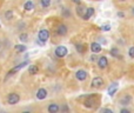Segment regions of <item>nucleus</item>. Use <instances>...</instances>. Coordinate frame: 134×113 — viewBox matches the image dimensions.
<instances>
[{"mask_svg":"<svg viewBox=\"0 0 134 113\" xmlns=\"http://www.w3.org/2000/svg\"><path fill=\"white\" fill-rule=\"evenodd\" d=\"M78 100H83L82 105L85 109L90 111H98L100 104H101V94L100 93H90L82 97H79Z\"/></svg>","mask_w":134,"mask_h":113,"instance_id":"nucleus-1","label":"nucleus"},{"mask_svg":"<svg viewBox=\"0 0 134 113\" xmlns=\"http://www.w3.org/2000/svg\"><path fill=\"white\" fill-rule=\"evenodd\" d=\"M116 101H118V104L120 105V106H131L134 101V97L132 95V93L124 91V92H121L120 94H119Z\"/></svg>","mask_w":134,"mask_h":113,"instance_id":"nucleus-2","label":"nucleus"},{"mask_svg":"<svg viewBox=\"0 0 134 113\" xmlns=\"http://www.w3.org/2000/svg\"><path fill=\"white\" fill-rule=\"evenodd\" d=\"M104 87H105V80L102 77L97 76L92 79V81H91V88L92 90H101Z\"/></svg>","mask_w":134,"mask_h":113,"instance_id":"nucleus-3","label":"nucleus"},{"mask_svg":"<svg viewBox=\"0 0 134 113\" xmlns=\"http://www.w3.org/2000/svg\"><path fill=\"white\" fill-rule=\"evenodd\" d=\"M95 62H97V67L100 69V71H105V69L108 68L109 60H108V58H107L106 56H104V54L98 58Z\"/></svg>","mask_w":134,"mask_h":113,"instance_id":"nucleus-4","label":"nucleus"},{"mask_svg":"<svg viewBox=\"0 0 134 113\" xmlns=\"http://www.w3.org/2000/svg\"><path fill=\"white\" fill-rule=\"evenodd\" d=\"M27 65H28V61H27V60H25V61H23V62H20V64H18L15 67H13V68H11L8 72H7V74H6V78H5V80H7V79L9 78V77H12V76H13V74H15L16 72H18V71H20L21 68H24V67H25V66H27Z\"/></svg>","mask_w":134,"mask_h":113,"instance_id":"nucleus-5","label":"nucleus"},{"mask_svg":"<svg viewBox=\"0 0 134 113\" xmlns=\"http://www.w3.org/2000/svg\"><path fill=\"white\" fill-rule=\"evenodd\" d=\"M67 53H68V50H67V47L64 46V45H59V46H57L55 50H54V54H55V57L59 58V59L65 58L67 56Z\"/></svg>","mask_w":134,"mask_h":113,"instance_id":"nucleus-6","label":"nucleus"},{"mask_svg":"<svg viewBox=\"0 0 134 113\" xmlns=\"http://www.w3.org/2000/svg\"><path fill=\"white\" fill-rule=\"evenodd\" d=\"M49 35H51V33H49V31L47 28H41L39 31V33H38V40L46 44V41L49 39Z\"/></svg>","mask_w":134,"mask_h":113,"instance_id":"nucleus-7","label":"nucleus"},{"mask_svg":"<svg viewBox=\"0 0 134 113\" xmlns=\"http://www.w3.org/2000/svg\"><path fill=\"white\" fill-rule=\"evenodd\" d=\"M88 72L86 71V69H82V68H80V69H78V71L75 72V74H74V77H75V79L78 81H80V83H82V81H86L87 80V78H88Z\"/></svg>","mask_w":134,"mask_h":113,"instance_id":"nucleus-8","label":"nucleus"},{"mask_svg":"<svg viewBox=\"0 0 134 113\" xmlns=\"http://www.w3.org/2000/svg\"><path fill=\"white\" fill-rule=\"evenodd\" d=\"M20 101V94H18L16 92H12L7 95V104L8 105H16Z\"/></svg>","mask_w":134,"mask_h":113,"instance_id":"nucleus-9","label":"nucleus"},{"mask_svg":"<svg viewBox=\"0 0 134 113\" xmlns=\"http://www.w3.org/2000/svg\"><path fill=\"white\" fill-rule=\"evenodd\" d=\"M55 33L59 37H66L68 34V26L66 24H59L55 28Z\"/></svg>","mask_w":134,"mask_h":113,"instance_id":"nucleus-10","label":"nucleus"},{"mask_svg":"<svg viewBox=\"0 0 134 113\" xmlns=\"http://www.w3.org/2000/svg\"><path fill=\"white\" fill-rule=\"evenodd\" d=\"M109 54H111L113 58H115V59H119V60H122V54H121L120 52V47L119 46H113L111 47V50H109Z\"/></svg>","mask_w":134,"mask_h":113,"instance_id":"nucleus-11","label":"nucleus"},{"mask_svg":"<svg viewBox=\"0 0 134 113\" xmlns=\"http://www.w3.org/2000/svg\"><path fill=\"white\" fill-rule=\"evenodd\" d=\"M118 88H119V83L118 81H113V83L107 87V93H108L109 97H114V94H116Z\"/></svg>","mask_w":134,"mask_h":113,"instance_id":"nucleus-12","label":"nucleus"},{"mask_svg":"<svg viewBox=\"0 0 134 113\" xmlns=\"http://www.w3.org/2000/svg\"><path fill=\"white\" fill-rule=\"evenodd\" d=\"M90 50H91V52L92 53H100V52L102 51V47H101V44L100 42H98V41H93V42H91V45H90Z\"/></svg>","mask_w":134,"mask_h":113,"instance_id":"nucleus-13","label":"nucleus"},{"mask_svg":"<svg viewBox=\"0 0 134 113\" xmlns=\"http://www.w3.org/2000/svg\"><path fill=\"white\" fill-rule=\"evenodd\" d=\"M37 99L38 100H44L47 98V95H48V91L46 90L45 87H40L39 90L37 91Z\"/></svg>","mask_w":134,"mask_h":113,"instance_id":"nucleus-14","label":"nucleus"},{"mask_svg":"<svg viewBox=\"0 0 134 113\" xmlns=\"http://www.w3.org/2000/svg\"><path fill=\"white\" fill-rule=\"evenodd\" d=\"M47 112L48 113H58L60 112V105L58 103H49L47 106Z\"/></svg>","mask_w":134,"mask_h":113,"instance_id":"nucleus-15","label":"nucleus"},{"mask_svg":"<svg viewBox=\"0 0 134 113\" xmlns=\"http://www.w3.org/2000/svg\"><path fill=\"white\" fill-rule=\"evenodd\" d=\"M93 15H94V7H87L81 19H82V20H85V21H87V20H90Z\"/></svg>","mask_w":134,"mask_h":113,"instance_id":"nucleus-16","label":"nucleus"},{"mask_svg":"<svg viewBox=\"0 0 134 113\" xmlns=\"http://www.w3.org/2000/svg\"><path fill=\"white\" fill-rule=\"evenodd\" d=\"M86 8H87V6H85L82 2H81V4H78V5H76V7H75L76 15H78L79 18H82V15H83V13H85Z\"/></svg>","mask_w":134,"mask_h":113,"instance_id":"nucleus-17","label":"nucleus"},{"mask_svg":"<svg viewBox=\"0 0 134 113\" xmlns=\"http://www.w3.org/2000/svg\"><path fill=\"white\" fill-rule=\"evenodd\" d=\"M24 9H25L26 12H31L34 9V2L32 1V0H27V1L24 4Z\"/></svg>","mask_w":134,"mask_h":113,"instance_id":"nucleus-18","label":"nucleus"},{"mask_svg":"<svg viewBox=\"0 0 134 113\" xmlns=\"http://www.w3.org/2000/svg\"><path fill=\"white\" fill-rule=\"evenodd\" d=\"M38 72H39V66H37V65H30L28 66V74L30 76H35Z\"/></svg>","mask_w":134,"mask_h":113,"instance_id":"nucleus-19","label":"nucleus"},{"mask_svg":"<svg viewBox=\"0 0 134 113\" xmlns=\"http://www.w3.org/2000/svg\"><path fill=\"white\" fill-rule=\"evenodd\" d=\"M75 50L78 51V53L83 54L86 52V50H87V47H86L85 44H76L75 45Z\"/></svg>","mask_w":134,"mask_h":113,"instance_id":"nucleus-20","label":"nucleus"},{"mask_svg":"<svg viewBox=\"0 0 134 113\" xmlns=\"http://www.w3.org/2000/svg\"><path fill=\"white\" fill-rule=\"evenodd\" d=\"M14 50H15L18 53H23V52L27 51V47H26L24 44H19V45H15V46H14Z\"/></svg>","mask_w":134,"mask_h":113,"instance_id":"nucleus-21","label":"nucleus"},{"mask_svg":"<svg viewBox=\"0 0 134 113\" xmlns=\"http://www.w3.org/2000/svg\"><path fill=\"white\" fill-rule=\"evenodd\" d=\"M4 17H5V19H6V20H12V19H13V17H14L13 11H12V9H7V11L4 13Z\"/></svg>","mask_w":134,"mask_h":113,"instance_id":"nucleus-22","label":"nucleus"},{"mask_svg":"<svg viewBox=\"0 0 134 113\" xmlns=\"http://www.w3.org/2000/svg\"><path fill=\"white\" fill-rule=\"evenodd\" d=\"M61 14H63V17H65V18H71V17H72L71 9L67 8V7H64L63 11H61Z\"/></svg>","mask_w":134,"mask_h":113,"instance_id":"nucleus-23","label":"nucleus"},{"mask_svg":"<svg viewBox=\"0 0 134 113\" xmlns=\"http://www.w3.org/2000/svg\"><path fill=\"white\" fill-rule=\"evenodd\" d=\"M52 4V0H40V5L42 8H48Z\"/></svg>","mask_w":134,"mask_h":113,"instance_id":"nucleus-24","label":"nucleus"},{"mask_svg":"<svg viewBox=\"0 0 134 113\" xmlns=\"http://www.w3.org/2000/svg\"><path fill=\"white\" fill-rule=\"evenodd\" d=\"M127 56L130 59L134 60V45H132V46L128 47V51H127Z\"/></svg>","mask_w":134,"mask_h":113,"instance_id":"nucleus-25","label":"nucleus"},{"mask_svg":"<svg viewBox=\"0 0 134 113\" xmlns=\"http://www.w3.org/2000/svg\"><path fill=\"white\" fill-rule=\"evenodd\" d=\"M19 39L21 42H27L28 41V34L27 33H20L19 34Z\"/></svg>","mask_w":134,"mask_h":113,"instance_id":"nucleus-26","label":"nucleus"},{"mask_svg":"<svg viewBox=\"0 0 134 113\" xmlns=\"http://www.w3.org/2000/svg\"><path fill=\"white\" fill-rule=\"evenodd\" d=\"M130 1V0H114V4L118 5V6H124V5H126L127 2Z\"/></svg>","mask_w":134,"mask_h":113,"instance_id":"nucleus-27","label":"nucleus"},{"mask_svg":"<svg viewBox=\"0 0 134 113\" xmlns=\"http://www.w3.org/2000/svg\"><path fill=\"white\" fill-rule=\"evenodd\" d=\"M71 110H69V107H68V105L67 104H63V105H60V112H69Z\"/></svg>","mask_w":134,"mask_h":113,"instance_id":"nucleus-28","label":"nucleus"},{"mask_svg":"<svg viewBox=\"0 0 134 113\" xmlns=\"http://www.w3.org/2000/svg\"><path fill=\"white\" fill-rule=\"evenodd\" d=\"M99 112H101V113H113V110H111V109H108V107H102V109H99L98 110Z\"/></svg>","mask_w":134,"mask_h":113,"instance_id":"nucleus-29","label":"nucleus"},{"mask_svg":"<svg viewBox=\"0 0 134 113\" xmlns=\"http://www.w3.org/2000/svg\"><path fill=\"white\" fill-rule=\"evenodd\" d=\"M120 112L121 113H131V112H132V110L128 109V106H121Z\"/></svg>","mask_w":134,"mask_h":113,"instance_id":"nucleus-30","label":"nucleus"},{"mask_svg":"<svg viewBox=\"0 0 134 113\" xmlns=\"http://www.w3.org/2000/svg\"><path fill=\"white\" fill-rule=\"evenodd\" d=\"M116 17H118V18H120V19H125L126 18V13H125V12L119 11V12H116Z\"/></svg>","mask_w":134,"mask_h":113,"instance_id":"nucleus-31","label":"nucleus"},{"mask_svg":"<svg viewBox=\"0 0 134 113\" xmlns=\"http://www.w3.org/2000/svg\"><path fill=\"white\" fill-rule=\"evenodd\" d=\"M100 28H101V31H104V32H108V31H111V25H102Z\"/></svg>","mask_w":134,"mask_h":113,"instance_id":"nucleus-32","label":"nucleus"},{"mask_svg":"<svg viewBox=\"0 0 134 113\" xmlns=\"http://www.w3.org/2000/svg\"><path fill=\"white\" fill-rule=\"evenodd\" d=\"M97 59H98L97 53H93L92 56L90 57V61H91V62H94V61H97Z\"/></svg>","mask_w":134,"mask_h":113,"instance_id":"nucleus-33","label":"nucleus"},{"mask_svg":"<svg viewBox=\"0 0 134 113\" xmlns=\"http://www.w3.org/2000/svg\"><path fill=\"white\" fill-rule=\"evenodd\" d=\"M130 13H131V17H132V18H134V6H132L130 8Z\"/></svg>","mask_w":134,"mask_h":113,"instance_id":"nucleus-34","label":"nucleus"},{"mask_svg":"<svg viewBox=\"0 0 134 113\" xmlns=\"http://www.w3.org/2000/svg\"><path fill=\"white\" fill-rule=\"evenodd\" d=\"M72 1H73V2H75L76 5H78V4H81V0H72Z\"/></svg>","mask_w":134,"mask_h":113,"instance_id":"nucleus-35","label":"nucleus"},{"mask_svg":"<svg viewBox=\"0 0 134 113\" xmlns=\"http://www.w3.org/2000/svg\"><path fill=\"white\" fill-rule=\"evenodd\" d=\"M1 49H2V41L0 40V50H1Z\"/></svg>","mask_w":134,"mask_h":113,"instance_id":"nucleus-36","label":"nucleus"},{"mask_svg":"<svg viewBox=\"0 0 134 113\" xmlns=\"http://www.w3.org/2000/svg\"><path fill=\"white\" fill-rule=\"evenodd\" d=\"M0 26H1V24H0Z\"/></svg>","mask_w":134,"mask_h":113,"instance_id":"nucleus-37","label":"nucleus"}]
</instances>
